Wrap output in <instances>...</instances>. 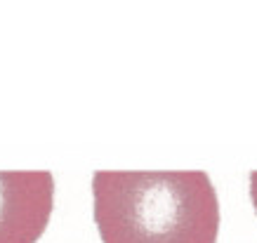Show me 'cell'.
<instances>
[{"mask_svg": "<svg viewBox=\"0 0 257 243\" xmlns=\"http://www.w3.org/2000/svg\"><path fill=\"white\" fill-rule=\"evenodd\" d=\"M101 243H217L219 198L203 170H97Z\"/></svg>", "mask_w": 257, "mask_h": 243, "instance_id": "1", "label": "cell"}, {"mask_svg": "<svg viewBox=\"0 0 257 243\" xmlns=\"http://www.w3.org/2000/svg\"><path fill=\"white\" fill-rule=\"evenodd\" d=\"M250 198H252V205H255V212H257V170L250 173Z\"/></svg>", "mask_w": 257, "mask_h": 243, "instance_id": "3", "label": "cell"}, {"mask_svg": "<svg viewBox=\"0 0 257 243\" xmlns=\"http://www.w3.org/2000/svg\"><path fill=\"white\" fill-rule=\"evenodd\" d=\"M55 208L50 170H0V243H36Z\"/></svg>", "mask_w": 257, "mask_h": 243, "instance_id": "2", "label": "cell"}]
</instances>
